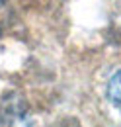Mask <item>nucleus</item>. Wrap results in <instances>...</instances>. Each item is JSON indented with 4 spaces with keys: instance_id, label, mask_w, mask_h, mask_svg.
Returning <instances> with one entry per match:
<instances>
[{
    "instance_id": "1",
    "label": "nucleus",
    "mask_w": 121,
    "mask_h": 127,
    "mask_svg": "<svg viewBox=\"0 0 121 127\" xmlns=\"http://www.w3.org/2000/svg\"><path fill=\"white\" fill-rule=\"evenodd\" d=\"M107 96H109V100L121 110V70L111 76L109 84H107Z\"/></svg>"
},
{
    "instance_id": "2",
    "label": "nucleus",
    "mask_w": 121,
    "mask_h": 127,
    "mask_svg": "<svg viewBox=\"0 0 121 127\" xmlns=\"http://www.w3.org/2000/svg\"><path fill=\"white\" fill-rule=\"evenodd\" d=\"M4 2H6V0H0V6H2V4H4Z\"/></svg>"
}]
</instances>
